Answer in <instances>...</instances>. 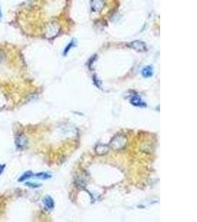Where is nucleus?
Masks as SVG:
<instances>
[{
    "label": "nucleus",
    "mask_w": 197,
    "mask_h": 222,
    "mask_svg": "<svg viewBox=\"0 0 197 222\" xmlns=\"http://www.w3.org/2000/svg\"><path fill=\"white\" fill-rule=\"evenodd\" d=\"M128 140L125 136L122 134L116 135L111 139L109 143V147L114 150H121L126 147Z\"/></svg>",
    "instance_id": "1"
},
{
    "label": "nucleus",
    "mask_w": 197,
    "mask_h": 222,
    "mask_svg": "<svg viewBox=\"0 0 197 222\" xmlns=\"http://www.w3.org/2000/svg\"><path fill=\"white\" fill-rule=\"evenodd\" d=\"M129 46L138 52H143L146 50V44L142 41H137H137L132 42L129 45Z\"/></svg>",
    "instance_id": "2"
},
{
    "label": "nucleus",
    "mask_w": 197,
    "mask_h": 222,
    "mask_svg": "<svg viewBox=\"0 0 197 222\" xmlns=\"http://www.w3.org/2000/svg\"><path fill=\"white\" fill-rule=\"evenodd\" d=\"M105 5L106 3L104 0H92L91 3V7L95 12H99L103 8Z\"/></svg>",
    "instance_id": "3"
},
{
    "label": "nucleus",
    "mask_w": 197,
    "mask_h": 222,
    "mask_svg": "<svg viewBox=\"0 0 197 222\" xmlns=\"http://www.w3.org/2000/svg\"><path fill=\"white\" fill-rule=\"evenodd\" d=\"M109 146L104 145V144H98V145H96L95 147V153H97V155H106V153L109 152Z\"/></svg>",
    "instance_id": "4"
},
{
    "label": "nucleus",
    "mask_w": 197,
    "mask_h": 222,
    "mask_svg": "<svg viewBox=\"0 0 197 222\" xmlns=\"http://www.w3.org/2000/svg\"><path fill=\"white\" fill-rule=\"evenodd\" d=\"M16 144L17 147L21 149L25 148L27 144V139L25 135L23 134H19L16 139Z\"/></svg>",
    "instance_id": "5"
},
{
    "label": "nucleus",
    "mask_w": 197,
    "mask_h": 222,
    "mask_svg": "<svg viewBox=\"0 0 197 222\" xmlns=\"http://www.w3.org/2000/svg\"><path fill=\"white\" fill-rule=\"evenodd\" d=\"M130 102L132 105H134V106L135 107H141V108L146 107V104L143 102L142 101L141 98L137 95H133V96L131 98Z\"/></svg>",
    "instance_id": "6"
},
{
    "label": "nucleus",
    "mask_w": 197,
    "mask_h": 222,
    "mask_svg": "<svg viewBox=\"0 0 197 222\" xmlns=\"http://www.w3.org/2000/svg\"><path fill=\"white\" fill-rule=\"evenodd\" d=\"M43 203L44 204L45 207L47 209H49V210H51V209L54 207V201L49 195H47V196H46L43 199Z\"/></svg>",
    "instance_id": "7"
},
{
    "label": "nucleus",
    "mask_w": 197,
    "mask_h": 222,
    "mask_svg": "<svg viewBox=\"0 0 197 222\" xmlns=\"http://www.w3.org/2000/svg\"><path fill=\"white\" fill-rule=\"evenodd\" d=\"M153 75V67L151 66H147L142 70V76L145 78H149Z\"/></svg>",
    "instance_id": "8"
},
{
    "label": "nucleus",
    "mask_w": 197,
    "mask_h": 222,
    "mask_svg": "<svg viewBox=\"0 0 197 222\" xmlns=\"http://www.w3.org/2000/svg\"><path fill=\"white\" fill-rule=\"evenodd\" d=\"M33 176V173H32L31 171L26 172V173H24V174L22 175V176H21L20 179H19V181H25L26 179H30V178H31Z\"/></svg>",
    "instance_id": "9"
},
{
    "label": "nucleus",
    "mask_w": 197,
    "mask_h": 222,
    "mask_svg": "<svg viewBox=\"0 0 197 222\" xmlns=\"http://www.w3.org/2000/svg\"><path fill=\"white\" fill-rule=\"evenodd\" d=\"M35 176H36L38 179H44V180L50 179V178H51L50 175L48 174V173H44V172H41V173H37V174H35Z\"/></svg>",
    "instance_id": "10"
},
{
    "label": "nucleus",
    "mask_w": 197,
    "mask_h": 222,
    "mask_svg": "<svg viewBox=\"0 0 197 222\" xmlns=\"http://www.w3.org/2000/svg\"><path fill=\"white\" fill-rule=\"evenodd\" d=\"M26 185L28 186V187H31V188H37L38 187H40L41 185H39V184H35V183H30V182H27L26 183Z\"/></svg>",
    "instance_id": "11"
},
{
    "label": "nucleus",
    "mask_w": 197,
    "mask_h": 222,
    "mask_svg": "<svg viewBox=\"0 0 197 222\" xmlns=\"http://www.w3.org/2000/svg\"><path fill=\"white\" fill-rule=\"evenodd\" d=\"M72 42H71L70 44H69V45H68V46H67V48H66V49H65V51H64V54H67V53H68V51H69V49H70V47H72Z\"/></svg>",
    "instance_id": "12"
},
{
    "label": "nucleus",
    "mask_w": 197,
    "mask_h": 222,
    "mask_svg": "<svg viewBox=\"0 0 197 222\" xmlns=\"http://www.w3.org/2000/svg\"><path fill=\"white\" fill-rule=\"evenodd\" d=\"M4 168H5V166L2 167V168H1V165H0V173H2V171L4 170Z\"/></svg>",
    "instance_id": "13"
},
{
    "label": "nucleus",
    "mask_w": 197,
    "mask_h": 222,
    "mask_svg": "<svg viewBox=\"0 0 197 222\" xmlns=\"http://www.w3.org/2000/svg\"><path fill=\"white\" fill-rule=\"evenodd\" d=\"M2 17V13H1V10H0V17Z\"/></svg>",
    "instance_id": "14"
}]
</instances>
